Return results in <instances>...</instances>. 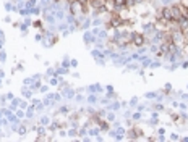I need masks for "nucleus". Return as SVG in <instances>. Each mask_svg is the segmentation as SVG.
I'll return each mask as SVG.
<instances>
[{"label":"nucleus","mask_w":188,"mask_h":142,"mask_svg":"<svg viewBox=\"0 0 188 142\" xmlns=\"http://www.w3.org/2000/svg\"><path fill=\"white\" fill-rule=\"evenodd\" d=\"M144 42H146V39H144V36H143V34L133 32V36H131V44L136 45V47H143Z\"/></svg>","instance_id":"nucleus-1"},{"label":"nucleus","mask_w":188,"mask_h":142,"mask_svg":"<svg viewBox=\"0 0 188 142\" xmlns=\"http://www.w3.org/2000/svg\"><path fill=\"white\" fill-rule=\"evenodd\" d=\"M175 7H177V10L180 12L183 20H188V5L183 3V2H178V3H175Z\"/></svg>","instance_id":"nucleus-2"},{"label":"nucleus","mask_w":188,"mask_h":142,"mask_svg":"<svg viewBox=\"0 0 188 142\" xmlns=\"http://www.w3.org/2000/svg\"><path fill=\"white\" fill-rule=\"evenodd\" d=\"M141 136H143V132H141V129H138V128L128 131V137H130V139H138V137H141Z\"/></svg>","instance_id":"nucleus-3"}]
</instances>
